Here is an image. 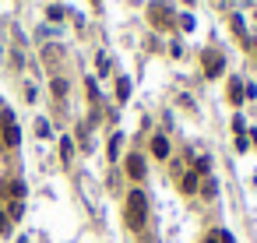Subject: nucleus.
<instances>
[{
	"label": "nucleus",
	"mask_w": 257,
	"mask_h": 243,
	"mask_svg": "<svg viewBox=\"0 0 257 243\" xmlns=\"http://www.w3.org/2000/svg\"><path fill=\"white\" fill-rule=\"evenodd\" d=\"M148 222V197L145 190H130L127 194V225L130 229H145Z\"/></svg>",
	"instance_id": "f257e3e1"
},
{
	"label": "nucleus",
	"mask_w": 257,
	"mask_h": 243,
	"mask_svg": "<svg viewBox=\"0 0 257 243\" xmlns=\"http://www.w3.org/2000/svg\"><path fill=\"white\" fill-rule=\"evenodd\" d=\"M0 141H4V148H18V141H21L18 124H14L11 110H4V113H0Z\"/></svg>",
	"instance_id": "f03ea898"
},
{
	"label": "nucleus",
	"mask_w": 257,
	"mask_h": 243,
	"mask_svg": "<svg viewBox=\"0 0 257 243\" xmlns=\"http://www.w3.org/2000/svg\"><path fill=\"white\" fill-rule=\"evenodd\" d=\"M201 64H204V78H219L222 67H225V60H222L219 50H208V53L201 56Z\"/></svg>",
	"instance_id": "7ed1b4c3"
},
{
	"label": "nucleus",
	"mask_w": 257,
	"mask_h": 243,
	"mask_svg": "<svg viewBox=\"0 0 257 243\" xmlns=\"http://www.w3.org/2000/svg\"><path fill=\"white\" fill-rule=\"evenodd\" d=\"M148 18H152L155 28H169L173 11H169V4H148Z\"/></svg>",
	"instance_id": "20e7f679"
},
{
	"label": "nucleus",
	"mask_w": 257,
	"mask_h": 243,
	"mask_svg": "<svg viewBox=\"0 0 257 243\" xmlns=\"http://www.w3.org/2000/svg\"><path fill=\"white\" fill-rule=\"evenodd\" d=\"M127 176L130 180H141L145 176V159L141 155H127Z\"/></svg>",
	"instance_id": "39448f33"
},
{
	"label": "nucleus",
	"mask_w": 257,
	"mask_h": 243,
	"mask_svg": "<svg viewBox=\"0 0 257 243\" xmlns=\"http://www.w3.org/2000/svg\"><path fill=\"white\" fill-rule=\"evenodd\" d=\"M152 155H155V159H165V155H169V141H165L162 134H155V138H152Z\"/></svg>",
	"instance_id": "423d86ee"
},
{
	"label": "nucleus",
	"mask_w": 257,
	"mask_h": 243,
	"mask_svg": "<svg viewBox=\"0 0 257 243\" xmlns=\"http://www.w3.org/2000/svg\"><path fill=\"white\" fill-rule=\"evenodd\" d=\"M229 99H233V106H239V102L247 99V92H243V85H239V78L229 81Z\"/></svg>",
	"instance_id": "0eeeda50"
},
{
	"label": "nucleus",
	"mask_w": 257,
	"mask_h": 243,
	"mask_svg": "<svg viewBox=\"0 0 257 243\" xmlns=\"http://www.w3.org/2000/svg\"><path fill=\"white\" fill-rule=\"evenodd\" d=\"M204 243H233V233H225V229H211L204 236Z\"/></svg>",
	"instance_id": "6e6552de"
},
{
	"label": "nucleus",
	"mask_w": 257,
	"mask_h": 243,
	"mask_svg": "<svg viewBox=\"0 0 257 243\" xmlns=\"http://www.w3.org/2000/svg\"><path fill=\"white\" fill-rule=\"evenodd\" d=\"M127 95H130V81H127V78H120V81H116V99H120V102H127Z\"/></svg>",
	"instance_id": "1a4fd4ad"
},
{
	"label": "nucleus",
	"mask_w": 257,
	"mask_h": 243,
	"mask_svg": "<svg viewBox=\"0 0 257 243\" xmlns=\"http://www.w3.org/2000/svg\"><path fill=\"white\" fill-rule=\"evenodd\" d=\"M198 176H201V173H187V176H184V194H194V190H198Z\"/></svg>",
	"instance_id": "9d476101"
},
{
	"label": "nucleus",
	"mask_w": 257,
	"mask_h": 243,
	"mask_svg": "<svg viewBox=\"0 0 257 243\" xmlns=\"http://www.w3.org/2000/svg\"><path fill=\"white\" fill-rule=\"evenodd\" d=\"M229 25H233V32L247 42V28H243V18H239V14H233V21H229Z\"/></svg>",
	"instance_id": "9b49d317"
},
{
	"label": "nucleus",
	"mask_w": 257,
	"mask_h": 243,
	"mask_svg": "<svg viewBox=\"0 0 257 243\" xmlns=\"http://www.w3.org/2000/svg\"><path fill=\"white\" fill-rule=\"evenodd\" d=\"M120 145H124V134H113V138H110V159L120 155Z\"/></svg>",
	"instance_id": "f8f14e48"
},
{
	"label": "nucleus",
	"mask_w": 257,
	"mask_h": 243,
	"mask_svg": "<svg viewBox=\"0 0 257 243\" xmlns=\"http://www.w3.org/2000/svg\"><path fill=\"white\" fill-rule=\"evenodd\" d=\"M53 95H56V99L67 95V81H64V78H53Z\"/></svg>",
	"instance_id": "ddd939ff"
},
{
	"label": "nucleus",
	"mask_w": 257,
	"mask_h": 243,
	"mask_svg": "<svg viewBox=\"0 0 257 243\" xmlns=\"http://www.w3.org/2000/svg\"><path fill=\"white\" fill-rule=\"evenodd\" d=\"M71 151H74V145H71V138H64V141H60V155H64V162L71 159Z\"/></svg>",
	"instance_id": "4468645a"
},
{
	"label": "nucleus",
	"mask_w": 257,
	"mask_h": 243,
	"mask_svg": "<svg viewBox=\"0 0 257 243\" xmlns=\"http://www.w3.org/2000/svg\"><path fill=\"white\" fill-rule=\"evenodd\" d=\"M36 134H39V138H46V134H50V124H46V120H39V124H36Z\"/></svg>",
	"instance_id": "2eb2a0df"
},
{
	"label": "nucleus",
	"mask_w": 257,
	"mask_h": 243,
	"mask_svg": "<svg viewBox=\"0 0 257 243\" xmlns=\"http://www.w3.org/2000/svg\"><path fill=\"white\" fill-rule=\"evenodd\" d=\"M11 194H14V197L25 194V184H21V180H14V184H11Z\"/></svg>",
	"instance_id": "dca6fc26"
},
{
	"label": "nucleus",
	"mask_w": 257,
	"mask_h": 243,
	"mask_svg": "<svg viewBox=\"0 0 257 243\" xmlns=\"http://www.w3.org/2000/svg\"><path fill=\"white\" fill-rule=\"evenodd\" d=\"M180 25H184L187 32H190V28H194V18H190V14H180Z\"/></svg>",
	"instance_id": "f3484780"
},
{
	"label": "nucleus",
	"mask_w": 257,
	"mask_h": 243,
	"mask_svg": "<svg viewBox=\"0 0 257 243\" xmlns=\"http://www.w3.org/2000/svg\"><path fill=\"white\" fill-rule=\"evenodd\" d=\"M21 243H25V240H21Z\"/></svg>",
	"instance_id": "a211bd4d"
}]
</instances>
